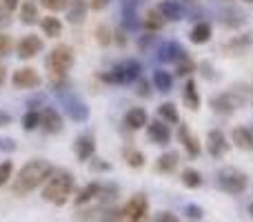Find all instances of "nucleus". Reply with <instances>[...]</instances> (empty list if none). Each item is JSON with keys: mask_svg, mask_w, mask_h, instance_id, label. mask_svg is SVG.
<instances>
[{"mask_svg": "<svg viewBox=\"0 0 253 222\" xmlns=\"http://www.w3.org/2000/svg\"><path fill=\"white\" fill-rule=\"evenodd\" d=\"M53 171H56V169H53L51 162L40 160V158L29 160L20 171H18L16 178H13L11 193H13V196H27V193H31L34 189L42 187Z\"/></svg>", "mask_w": 253, "mask_h": 222, "instance_id": "f257e3e1", "label": "nucleus"}, {"mask_svg": "<svg viewBox=\"0 0 253 222\" xmlns=\"http://www.w3.org/2000/svg\"><path fill=\"white\" fill-rule=\"evenodd\" d=\"M71 193H74V174L60 169V171H53V174L49 176V180L44 182L42 200L51 202V205H56V207H62V205H67Z\"/></svg>", "mask_w": 253, "mask_h": 222, "instance_id": "f03ea898", "label": "nucleus"}, {"mask_svg": "<svg viewBox=\"0 0 253 222\" xmlns=\"http://www.w3.org/2000/svg\"><path fill=\"white\" fill-rule=\"evenodd\" d=\"M47 69L51 71V76H58V78H65L67 71L74 67V49L69 44H58L51 51L47 53V60H44Z\"/></svg>", "mask_w": 253, "mask_h": 222, "instance_id": "7ed1b4c3", "label": "nucleus"}, {"mask_svg": "<svg viewBox=\"0 0 253 222\" xmlns=\"http://www.w3.org/2000/svg\"><path fill=\"white\" fill-rule=\"evenodd\" d=\"M140 74H142V65L138 60H123L111 71L102 74L100 78L109 85H129V83H135L140 78Z\"/></svg>", "mask_w": 253, "mask_h": 222, "instance_id": "20e7f679", "label": "nucleus"}, {"mask_svg": "<svg viewBox=\"0 0 253 222\" xmlns=\"http://www.w3.org/2000/svg\"><path fill=\"white\" fill-rule=\"evenodd\" d=\"M247 184H249L247 174L236 169V167H222V169L218 171V187L222 189V191L238 196V193H242L247 189Z\"/></svg>", "mask_w": 253, "mask_h": 222, "instance_id": "39448f33", "label": "nucleus"}, {"mask_svg": "<svg viewBox=\"0 0 253 222\" xmlns=\"http://www.w3.org/2000/svg\"><path fill=\"white\" fill-rule=\"evenodd\" d=\"M149 220V200L144 193H135L123 207V220L120 222H147Z\"/></svg>", "mask_w": 253, "mask_h": 222, "instance_id": "423d86ee", "label": "nucleus"}, {"mask_svg": "<svg viewBox=\"0 0 253 222\" xmlns=\"http://www.w3.org/2000/svg\"><path fill=\"white\" fill-rule=\"evenodd\" d=\"M245 100H247V96H242L240 91L233 89V91H224V93H218V96L211 98V109L215 113H220V116H229V113L236 111Z\"/></svg>", "mask_w": 253, "mask_h": 222, "instance_id": "0eeeda50", "label": "nucleus"}, {"mask_svg": "<svg viewBox=\"0 0 253 222\" xmlns=\"http://www.w3.org/2000/svg\"><path fill=\"white\" fill-rule=\"evenodd\" d=\"M40 83L42 80H40L38 71L34 67H20L11 76V85L16 89H36V87H40Z\"/></svg>", "mask_w": 253, "mask_h": 222, "instance_id": "6e6552de", "label": "nucleus"}, {"mask_svg": "<svg viewBox=\"0 0 253 222\" xmlns=\"http://www.w3.org/2000/svg\"><path fill=\"white\" fill-rule=\"evenodd\" d=\"M62 127H65V122H62L60 111H56L53 107H44V109L40 111V129H42L44 133H49V135L60 133Z\"/></svg>", "mask_w": 253, "mask_h": 222, "instance_id": "1a4fd4ad", "label": "nucleus"}, {"mask_svg": "<svg viewBox=\"0 0 253 222\" xmlns=\"http://www.w3.org/2000/svg\"><path fill=\"white\" fill-rule=\"evenodd\" d=\"M16 51H18V56L25 58V60L27 58H34V56H38V53L42 51V40H40L36 34H27V36H22V38L18 40Z\"/></svg>", "mask_w": 253, "mask_h": 222, "instance_id": "9d476101", "label": "nucleus"}, {"mask_svg": "<svg viewBox=\"0 0 253 222\" xmlns=\"http://www.w3.org/2000/svg\"><path fill=\"white\" fill-rule=\"evenodd\" d=\"M74 151L78 156L80 162H87L96 156V138L91 133H84V135H78L74 142Z\"/></svg>", "mask_w": 253, "mask_h": 222, "instance_id": "9b49d317", "label": "nucleus"}, {"mask_svg": "<svg viewBox=\"0 0 253 222\" xmlns=\"http://www.w3.org/2000/svg\"><path fill=\"white\" fill-rule=\"evenodd\" d=\"M147 135L153 144L165 147V144H169V140H171V129L165 120H153L147 125Z\"/></svg>", "mask_w": 253, "mask_h": 222, "instance_id": "f8f14e48", "label": "nucleus"}, {"mask_svg": "<svg viewBox=\"0 0 253 222\" xmlns=\"http://www.w3.org/2000/svg\"><path fill=\"white\" fill-rule=\"evenodd\" d=\"M62 102H65V111H67V116H69L71 120L84 122L89 118V107L84 105L83 100H78L76 96H65L62 98Z\"/></svg>", "mask_w": 253, "mask_h": 222, "instance_id": "ddd939ff", "label": "nucleus"}, {"mask_svg": "<svg viewBox=\"0 0 253 222\" xmlns=\"http://www.w3.org/2000/svg\"><path fill=\"white\" fill-rule=\"evenodd\" d=\"M207 151H209L211 158H222L224 151H227V138L220 129H211L209 135H207Z\"/></svg>", "mask_w": 253, "mask_h": 222, "instance_id": "4468645a", "label": "nucleus"}, {"mask_svg": "<svg viewBox=\"0 0 253 222\" xmlns=\"http://www.w3.org/2000/svg\"><path fill=\"white\" fill-rule=\"evenodd\" d=\"M156 9L162 13L165 20H173L175 22V20H182V16H184V7H182L180 0H160Z\"/></svg>", "mask_w": 253, "mask_h": 222, "instance_id": "2eb2a0df", "label": "nucleus"}, {"mask_svg": "<svg viewBox=\"0 0 253 222\" xmlns=\"http://www.w3.org/2000/svg\"><path fill=\"white\" fill-rule=\"evenodd\" d=\"M158 53H160V60L162 62H175V65H178V62H182L184 58H189L187 51H184V47H182V44H178V43H165Z\"/></svg>", "mask_w": 253, "mask_h": 222, "instance_id": "dca6fc26", "label": "nucleus"}, {"mask_svg": "<svg viewBox=\"0 0 253 222\" xmlns=\"http://www.w3.org/2000/svg\"><path fill=\"white\" fill-rule=\"evenodd\" d=\"M178 140L182 142V147L187 149V153H189L191 158H198V156H200V151H202V149H200V142H198L196 135H193L191 131L187 129V125H180V127H178Z\"/></svg>", "mask_w": 253, "mask_h": 222, "instance_id": "f3484780", "label": "nucleus"}, {"mask_svg": "<svg viewBox=\"0 0 253 222\" xmlns=\"http://www.w3.org/2000/svg\"><path fill=\"white\" fill-rule=\"evenodd\" d=\"M231 140L242 151H253V127H236L231 133Z\"/></svg>", "mask_w": 253, "mask_h": 222, "instance_id": "a211bd4d", "label": "nucleus"}, {"mask_svg": "<svg viewBox=\"0 0 253 222\" xmlns=\"http://www.w3.org/2000/svg\"><path fill=\"white\" fill-rule=\"evenodd\" d=\"M149 122V116H147V111L142 109V107H131L129 111L125 113V125L129 127V129H142L144 125Z\"/></svg>", "mask_w": 253, "mask_h": 222, "instance_id": "6ab92c4d", "label": "nucleus"}, {"mask_svg": "<svg viewBox=\"0 0 253 222\" xmlns=\"http://www.w3.org/2000/svg\"><path fill=\"white\" fill-rule=\"evenodd\" d=\"M178 162H180L178 153L175 151H165L156 160V171L158 174H173V171L178 169Z\"/></svg>", "mask_w": 253, "mask_h": 222, "instance_id": "aec40b11", "label": "nucleus"}, {"mask_svg": "<svg viewBox=\"0 0 253 222\" xmlns=\"http://www.w3.org/2000/svg\"><path fill=\"white\" fill-rule=\"evenodd\" d=\"M253 44V34H245V36H236V38H231L229 43L222 44L224 51H229L231 56H238V53H242L247 47H251Z\"/></svg>", "mask_w": 253, "mask_h": 222, "instance_id": "412c9836", "label": "nucleus"}, {"mask_svg": "<svg viewBox=\"0 0 253 222\" xmlns=\"http://www.w3.org/2000/svg\"><path fill=\"white\" fill-rule=\"evenodd\" d=\"M100 191H102V184L100 182H89L84 189H80V193L76 196V207H84L87 202H91V200H98V196H100Z\"/></svg>", "mask_w": 253, "mask_h": 222, "instance_id": "4be33fe9", "label": "nucleus"}, {"mask_svg": "<svg viewBox=\"0 0 253 222\" xmlns=\"http://www.w3.org/2000/svg\"><path fill=\"white\" fill-rule=\"evenodd\" d=\"M151 83L160 93H169L171 89H173V76L165 69H156L151 76Z\"/></svg>", "mask_w": 253, "mask_h": 222, "instance_id": "5701e85b", "label": "nucleus"}, {"mask_svg": "<svg viewBox=\"0 0 253 222\" xmlns=\"http://www.w3.org/2000/svg\"><path fill=\"white\" fill-rule=\"evenodd\" d=\"M87 18V2L84 0H71L69 7H67V20L71 25H78Z\"/></svg>", "mask_w": 253, "mask_h": 222, "instance_id": "b1692460", "label": "nucleus"}, {"mask_svg": "<svg viewBox=\"0 0 253 222\" xmlns=\"http://www.w3.org/2000/svg\"><path fill=\"white\" fill-rule=\"evenodd\" d=\"M182 100H184V105H187L191 111L200 109V93H198V87H196V83H193V80H187V85H184Z\"/></svg>", "mask_w": 253, "mask_h": 222, "instance_id": "393cba45", "label": "nucleus"}, {"mask_svg": "<svg viewBox=\"0 0 253 222\" xmlns=\"http://www.w3.org/2000/svg\"><path fill=\"white\" fill-rule=\"evenodd\" d=\"M40 27H42L44 36H49V38H60L62 29H65V27H62V22H60V18H56V16H42Z\"/></svg>", "mask_w": 253, "mask_h": 222, "instance_id": "a878e982", "label": "nucleus"}, {"mask_svg": "<svg viewBox=\"0 0 253 222\" xmlns=\"http://www.w3.org/2000/svg\"><path fill=\"white\" fill-rule=\"evenodd\" d=\"M38 18H40L38 4H36L34 0H25V2L20 4V20L25 22V25H36Z\"/></svg>", "mask_w": 253, "mask_h": 222, "instance_id": "bb28decb", "label": "nucleus"}, {"mask_svg": "<svg viewBox=\"0 0 253 222\" xmlns=\"http://www.w3.org/2000/svg\"><path fill=\"white\" fill-rule=\"evenodd\" d=\"M165 18H162V13L158 11V9H149L147 13H144V20H142V25H144V29L147 31H160L162 27H165Z\"/></svg>", "mask_w": 253, "mask_h": 222, "instance_id": "cd10ccee", "label": "nucleus"}, {"mask_svg": "<svg viewBox=\"0 0 253 222\" xmlns=\"http://www.w3.org/2000/svg\"><path fill=\"white\" fill-rule=\"evenodd\" d=\"M191 43H196V44H205V43H209V38H211V25L209 22H205V20H200L196 27L191 29Z\"/></svg>", "mask_w": 253, "mask_h": 222, "instance_id": "c85d7f7f", "label": "nucleus"}, {"mask_svg": "<svg viewBox=\"0 0 253 222\" xmlns=\"http://www.w3.org/2000/svg\"><path fill=\"white\" fill-rule=\"evenodd\" d=\"M180 180H182V184L187 189H198L202 187V174L198 169H191V167H187V169H182V174H180Z\"/></svg>", "mask_w": 253, "mask_h": 222, "instance_id": "c756f323", "label": "nucleus"}, {"mask_svg": "<svg viewBox=\"0 0 253 222\" xmlns=\"http://www.w3.org/2000/svg\"><path fill=\"white\" fill-rule=\"evenodd\" d=\"M158 116H160V120H165L167 125H178L180 122V113L175 109L173 102H162V105L158 107Z\"/></svg>", "mask_w": 253, "mask_h": 222, "instance_id": "7c9ffc66", "label": "nucleus"}, {"mask_svg": "<svg viewBox=\"0 0 253 222\" xmlns=\"http://www.w3.org/2000/svg\"><path fill=\"white\" fill-rule=\"evenodd\" d=\"M123 158H125L126 165L133 167V169H140V167H144V153L138 151V149H133V147L123 149Z\"/></svg>", "mask_w": 253, "mask_h": 222, "instance_id": "2f4dec72", "label": "nucleus"}, {"mask_svg": "<svg viewBox=\"0 0 253 222\" xmlns=\"http://www.w3.org/2000/svg\"><path fill=\"white\" fill-rule=\"evenodd\" d=\"M245 20H247V18L242 16V13L238 11L236 7H229L227 11L222 13V22L227 27H240V25H245Z\"/></svg>", "mask_w": 253, "mask_h": 222, "instance_id": "473e14b6", "label": "nucleus"}, {"mask_svg": "<svg viewBox=\"0 0 253 222\" xmlns=\"http://www.w3.org/2000/svg\"><path fill=\"white\" fill-rule=\"evenodd\" d=\"M40 127V111L38 109H29L22 116V129L25 131H34Z\"/></svg>", "mask_w": 253, "mask_h": 222, "instance_id": "72a5a7b5", "label": "nucleus"}, {"mask_svg": "<svg viewBox=\"0 0 253 222\" xmlns=\"http://www.w3.org/2000/svg\"><path fill=\"white\" fill-rule=\"evenodd\" d=\"M13 47H16V43H13L11 36L4 34V31H0V58L9 56V53L13 51Z\"/></svg>", "mask_w": 253, "mask_h": 222, "instance_id": "f704fd0d", "label": "nucleus"}, {"mask_svg": "<svg viewBox=\"0 0 253 222\" xmlns=\"http://www.w3.org/2000/svg\"><path fill=\"white\" fill-rule=\"evenodd\" d=\"M11 176H13V162L11 160L0 162V187H4L11 180Z\"/></svg>", "mask_w": 253, "mask_h": 222, "instance_id": "c9c22d12", "label": "nucleus"}, {"mask_svg": "<svg viewBox=\"0 0 253 222\" xmlns=\"http://www.w3.org/2000/svg\"><path fill=\"white\" fill-rule=\"evenodd\" d=\"M120 220H123V209H118V207H109L100 216V222H120Z\"/></svg>", "mask_w": 253, "mask_h": 222, "instance_id": "e433bc0d", "label": "nucleus"}, {"mask_svg": "<svg viewBox=\"0 0 253 222\" xmlns=\"http://www.w3.org/2000/svg\"><path fill=\"white\" fill-rule=\"evenodd\" d=\"M69 2L71 0H40V4L49 11H62V9L69 7Z\"/></svg>", "mask_w": 253, "mask_h": 222, "instance_id": "4c0bfd02", "label": "nucleus"}, {"mask_svg": "<svg viewBox=\"0 0 253 222\" xmlns=\"http://www.w3.org/2000/svg\"><path fill=\"white\" fill-rule=\"evenodd\" d=\"M198 69V65L191 60V58H184L182 62H178V71L175 74L178 76H189V74H193V71Z\"/></svg>", "mask_w": 253, "mask_h": 222, "instance_id": "58836bf2", "label": "nucleus"}, {"mask_svg": "<svg viewBox=\"0 0 253 222\" xmlns=\"http://www.w3.org/2000/svg\"><path fill=\"white\" fill-rule=\"evenodd\" d=\"M184 216H187L189 220H202L205 218V209H202L200 205H187L184 207Z\"/></svg>", "mask_w": 253, "mask_h": 222, "instance_id": "ea45409f", "label": "nucleus"}, {"mask_svg": "<svg viewBox=\"0 0 253 222\" xmlns=\"http://www.w3.org/2000/svg\"><path fill=\"white\" fill-rule=\"evenodd\" d=\"M96 36H98V43H100V44H109L111 40H114V38H111V29H109V27H107V25L98 27Z\"/></svg>", "mask_w": 253, "mask_h": 222, "instance_id": "a19ab883", "label": "nucleus"}, {"mask_svg": "<svg viewBox=\"0 0 253 222\" xmlns=\"http://www.w3.org/2000/svg\"><path fill=\"white\" fill-rule=\"evenodd\" d=\"M16 140L13 138H0V153H13L16 151Z\"/></svg>", "mask_w": 253, "mask_h": 222, "instance_id": "79ce46f5", "label": "nucleus"}, {"mask_svg": "<svg viewBox=\"0 0 253 222\" xmlns=\"http://www.w3.org/2000/svg\"><path fill=\"white\" fill-rule=\"evenodd\" d=\"M135 93H138V96H142V98H149L151 96V89H149V83L147 80H142V78H138L135 80Z\"/></svg>", "mask_w": 253, "mask_h": 222, "instance_id": "37998d69", "label": "nucleus"}, {"mask_svg": "<svg viewBox=\"0 0 253 222\" xmlns=\"http://www.w3.org/2000/svg\"><path fill=\"white\" fill-rule=\"evenodd\" d=\"M91 171H111V165L109 162H105L102 158H91Z\"/></svg>", "mask_w": 253, "mask_h": 222, "instance_id": "c03bdc74", "label": "nucleus"}, {"mask_svg": "<svg viewBox=\"0 0 253 222\" xmlns=\"http://www.w3.org/2000/svg\"><path fill=\"white\" fill-rule=\"evenodd\" d=\"M200 71H202V76H205L207 80H218V74H215V69L209 65V62H202V65H200Z\"/></svg>", "mask_w": 253, "mask_h": 222, "instance_id": "a18cd8bd", "label": "nucleus"}, {"mask_svg": "<svg viewBox=\"0 0 253 222\" xmlns=\"http://www.w3.org/2000/svg\"><path fill=\"white\" fill-rule=\"evenodd\" d=\"M156 222H180V220L173 214H169V211H162V214L156 216Z\"/></svg>", "mask_w": 253, "mask_h": 222, "instance_id": "49530a36", "label": "nucleus"}, {"mask_svg": "<svg viewBox=\"0 0 253 222\" xmlns=\"http://www.w3.org/2000/svg\"><path fill=\"white\" fill-rule=\"evenodd\" d=\"M9 22H11V18H9V11L7 9H0V29H2V27H9Z\"/></svg>", "mask_w": 253, "mask_h": 222, "instance_id": "de8ad7c7", "label": "nucleus"}, {"mask_svg": "<svg viewBox=\"0 0 253 222\" xmlns=\"http://www.w3.org/2000/svg\"><path fill=\"white\" fill-rule=\"evenodd\" d=\"M11 113H7V111H0V127H9L11 125Z\"/></svg>", "mask_w": 253, "mask_h": 222, "instance_id": "09e8293b", "label": "nucleus"}, {"mask_svg": "<svg viewBox=\"0 0 253 222\" xmlns=\"http://www.w3.org/2000/svg\"><path fill=\"white\" fill-rule=\"evenodd\" d=\"M2 4H4V9H7V11H13V9L20 4V0H2Z\"/></svg>", "mask_w": 253, "mask_h": 222, "instance_id": "8fccbe9b", "label": "nucleus"}, {"mask_svg": "<svg viewBox=\"0 0 253 222\" xmlns=\"http://www.w3.org/2000/svg\"><path fill=\"white\" fill-rule=\"evenodd\" d=\"M107 2H109V0H93L91 4H93V9H102V7H105V4H107Z\"/></svg>", "mask_w": 253, "mask_h": 222, "instance_id": "3c124183", "label": "nucleus"}, {"mask_svg": "<svg viewBox=\"0 0 253 222\" xmlns=\"http://www.w3.org/2000/svg\"><path fill=\"white\" fill-rule=\"evenodd\" d=\"M4 78H7V67H4V65H0V85L4 83Z\"/></svg>", "mask_w": 253, "mask_h": 222, "instance_id": "603ef678", "label": "nucleus"}, {"mask_svg": "<svg viewBox=\"0 0 253 222\" xmlns=\"http://www.w3.org/2000/svg\"><path fill=\"white\" fill-rule=\"evenodd\" d=\"M249 214H251V218H253V202L249 205Z\"/></svg>", "mask_w": 253, "mask_h": 222, "instance_id": "864d4df0", "label": "nucleus"}, {"mask_svg": "<svg viewBox=\"0 0 253 222\" xmlns=\"http://www.w3.org/2000/svg\"><path fill=\"white\" fill-rule=\"evenodd\" d=\"M247 2H253V0H247Z\"/></svg>", "mask_w": 253, "mask_h": 222, "instance_id": "5fc2aeb1", "label": "nucleus"}]
</instances>
